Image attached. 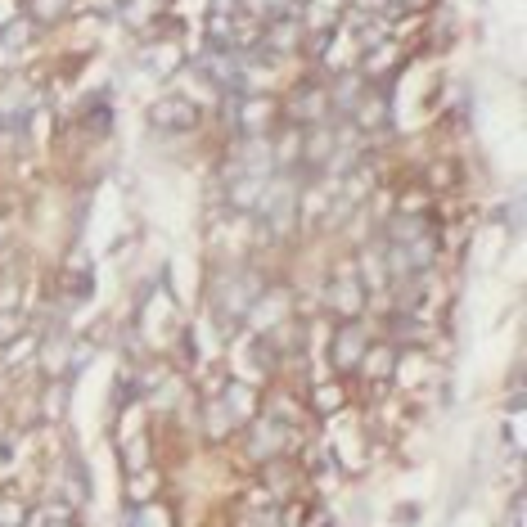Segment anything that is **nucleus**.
<instances>
[{"label":"nucleus","mask_w":527,"mask_h":527,"mask_svg":"<svg viewBox=\"0 0 527 527\" xmlns=\"http://www.w3.org/2000/svg\"><path fill=\"white\" fill-rule=\"evenodd\" d=\"M271 113H275V104H271V100H244V104H239V127L262 131V127H266L262 118H271Z\"/></svg>","instance_id":"nucleus-7"},{"label":"nucleus","mask_w":527,"mask_h":527,"mask_svg":"<svg viewBox=\"0 0 527 527\" xmlns=\"http://www.w3.org/2000/svg\"><path fill=\"white\" fill-rule=\"evenodd\" d=\"M64 406H68V388L50 383V392H46V415H50V419H59V415H64Z\"/></svg>","instance_id":"nucleus-12"},{"label":"nucleus","mask_w":527,"mask_h":527,"mask_svg":"<svg viewBox=\"0 0 527 527\" xmlns=\"http://www.w3.org/2000/svg\"><path fill=\"white\" fill-rule=\"evenodd\" d=\"M329 307H334L338 316H347V320L365 307V289H361V280H356L352 271H338L334 275V284H329Z\"/></svg>","instance_id":"nucleus-3"},{"label":"nucleus","mask_w":527,"mask_h":527,"mask_svg":"<svg viewBox=\"0 0 527 527\" xmlns=\"http://www.w3.org/2000/svg\"><path fill=\"white\" fill-rule=\"evenodd\" d=\"M73 5L77 0H28V14H32V23H59Z\"/></svg>","instance_id":"nucleus-6"},{"label":"nucleus","mask_w":527,"mask_h":527,"mask_svg":"<svg viewBox=\"0 0 527 527\" xmlns=\"http://www.w3.org/2000/svg\"><path fill=\"white\" fill-rule=\"evenodd\" d=\"M392 64H397V46H392V41H383V46H374V55L365 59V73H388Z\"/></svg>","instance_id":"nucleus-9"},{"label":"nucleus","mask_w":527,"mask_h":527,"mask_svg":"<svg viewBox=\"0 0 527 527\" xmlns=\"http://www.w3.org/2000/svg\"><path fill=\"white\" fill-rule=\"evenodd\" d=\"M316 401H320V406H338V388H320Z\"/></svg>","instance_id":"nucleus-14"},{"label":"nucleus","mask_w":527,"mask_h":527,"mask_svg":"<svg viewBox=\"0 0 527 527\" xmlns=\"http://www.w3.org/2000/svg\"><path fill=\"white\" fill-rule=\"evenodd\" d=\"M14 10H19V0H0V32L14 23Z\"/></svg>","instance_id":"nucleus-13"},{"label":"nucleus","mask_w":527,"mask_h":527,"mask_svg":"<svg viewBox=\"0 0 527 527\" xmlns=\"http://www.w3.org/2000/svg\"><path fill=\"white\" fill-rule=\"evenodd\" d=\"M226 397H230V406H221V410H230V419H253L257 415V392L253 388H239V383H230Z\"/></svg>","instance_id":"nucleus-5"},{"label":"nucleus","mask_w":527,"mask_h":527,"mask_svg":"<svg viewBox=\"0 0 527 527\" xmlns=\"http://www.w3.org/2000/svg\"><path fill=\"white\" fill-rule=\"evenodd\" d=\"M356 118H361V127H383V122H388V104L370 100V104H361V109H356Z\"/></svg>","instance_id":"nucleus-11"},{"label":"nucleus","mask_w":527,"mask_h":527,"mask_svg":"<svg viewBox=\"0 0 527 527\" xmlns=\"http://www.w3.org/2000/svg\"><path fill=\"white\" fill-rule=\"evenodd\" d=\"M320 109H325V100L316 95V86H307V91H298L289 104H284V113H289L293 122H316Z\"/></svg>","instance_id":"nucleus-4"},{"label":"nucleus","mask_w":527,"mask_h":527,"mask_svg":"<svg viewBox=\"0 0 527 527\" xmlns=\"http://www.w3.org/2000/svg\"><path fill=\"white\" fill-rule=\"evenodd\" d=\"M0 374H5V370H0Z\"/></svg>","instance_id":"nucleus-16"},{"label":"nucleus","mask_w":527,"mask_h":527,"mask_svg":"<svg viewBox=\"0 0 527 527\" xmlns=\"http://www.w3.org/2000/svg\"><path fill=\"white\" fill-rule=\"evenodd\" d=\"M131 527H172V514L163 505H140L131 514Z\"/></svg>","instance_id":"nucleus-8"},{"label":"nucleus","mask_w":527,"mask_h":527,"mask_svg":"<svg viewBox=\"0 0 527 527\" xmlns=\"http://www.w3.org/2000/svg\"><path fill=\"white\" fill-rule=\"evenodd\" d=\"M149 122H154L158 131H194L199 127V104L185 100V95H163V100H154V109H149Z\"/></svg>","instance_id":"nucleus-1"},{"label":"nucleus","mask_w":527,"mask_h":527,"mask_svg":"<svg viewBox=\"0 0 527 527\" xmlns=\"http://www.w3.org/2000/svg\"><path fill=\"white\" fill-rule=\"evenodd\" d=\"M365 352H370V338H365V329L347 320V325L334 334V347H329V361H334V370H338V374H347V370H361Z\"/></svg>","instance_id":"nucleus-2"},{"label":"nucleus","mask_w":527,"mask_h":527,"mask_svg":"<svg viewBox=\"0 0 527 527\" xmlns=\"http://www.w3.org/2000/svg\"><path fill=\"white\" fill-rule=\"evenodd\" d=\"M46 527H77V523H73V518H68V509H64V518H50Z\"/></svg>","instance_id":"nucleus-15"},{"label":"nucleus","mask_w":527,"mask_h":527,"mask_svg":"<svg viewBox=\"0 0 527 527\" xmlns=\"http://www.w3.org/2000/svg\"><path fill=\"white\" fill-rule=\"evenodd\" d=\"M23 518H28V509H23V500H14V496H0V527H23Z\"/></svg>","instance_id":"nucleus-10"}]
</instances>
